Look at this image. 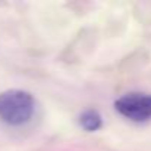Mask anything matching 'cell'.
<instances>
[{
    "label": "cell",
    "mask_w": 151,
    "mask_h": 151,
    "mask_svg": "<svg viewBox=\"0 0 151 151\" xmlns=\"http://www.w3.org/2000/svg\"><path fill=\"white\" fill-rule=\"evenodd\" d=\"M80 124L89 130V132H93V130H98L102 124V120H101V116L95 111V110H88L85 111L82 116H80Z\"/></svg>",
    "instance_id": "obj_3"
},
{
    "label": "cell",
    "mask_w": 151,
    "mask_h": 151,
    "mask_svg": "<svg viewBox=\"0 0 151 151\" xmlns=\"http://www.w3.org/2000/svg\"><path fill=\"white\" fill-rule=\"evenodd\" d=\"M116 110L133 122L148 120L151 117V95L127 93L116 101Z\"/></svg>",
    "instance_id": "obj_2"
},
{
    "label": "cell",
    "mask_w": 151,
    "mask_h": 151,
    "mask_svg": "<svg viewBox=\"0 0 151 151\" xmlns=\"http://www.w3.org/2000/svg\"><path fill=\"white\" fill-rule=\"evenodd\" d=\"M36 101L31 93L19 89H11L0 93V120L9 126H22L34 114Z\"/></svg>",
    "instance_id": "obj_1"
}]
</instances>
